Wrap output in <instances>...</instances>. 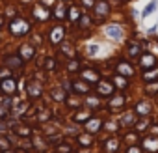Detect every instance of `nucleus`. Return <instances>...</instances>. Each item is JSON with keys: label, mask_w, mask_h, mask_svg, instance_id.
Returning <instances> with one entry per match:
<instances>
[{"label": "nucleus", "mask_w": 158, "mask_h": 153, "mask_svg": "<svg viewBox=\"0 0 158 153\" xmlns=\"http://www.w3.org/2000/svg\"><path fill=\"white\" fill-rule=\"evenodd\" d=\"M97 146L101 153H121L123 151V142L119 134H104L97 142Z\"/></svg>", "instance_id": "1"}, {"label": "nucleus", "mask_w": 158, "mask_h": 153, "mask_svg": "<svg viewBox=\"0 0 158 153\" xmlns=\"http://www.w3.org/2000/svg\"><path fill=\"white\" fill-rule=\"evenodd\" d=\"M8 30L13 37H23V36H28L32 32V23L23 19V17H13L8 24Z\"/></svg>", "instance_id": "2"}, {"label": "nucleus", "mask_w": 158, "mask_h": 153, "mask_svg": "<svg viewBox=\"0 0 158 153\" xmlns=\"http://www.w3.org/2000/svg\"><path fill=\"white\" fill-rule=\"evenodd\" d=\"M74 146L76 149H93L97 146V136L82 131V133H76L74 134Z\"/></svg>", "instance_id": "3"}, {"label": "nucleus", "mask_w": 158, "mask_h": 153, "mask_svg": "<svg viewBox=\"0 0 158 153\" xmlns=\"http://www.w3.org/2000/svg\"><path fill=\"white\" fill-rule=\"evenodd\" d=\"M45 94V84L37 79H32L26 82V95L30 101H39Z\"/></svg>", "instance_id": "4"}, {"label": "nucleus", "mask_w": 158, "mask_h": 153, "mask_svg": "<svg viewBox=\"0 0 158 153\" xmlns=\"http://www.w3.org/2000/svg\"><path fill=\"white\" fill-rule=\"evenodd\" d=\"M114 71H115L117 75H121V76H127V79H132V76H136V67H134V63H132L128 58L117 60L115 65H114Z\"/></svg>", "instance_id": "5"}, {"label": "nucleus", "mask_w": 158, "mask_h": 153, "mask_svg": "<svg viewBox=\"0 0 158 153\" xmlns=\"http://www.w3.org/2000/svg\"><path fill=\"white\" fill-rule=\"evenodd\" d=\"M102 125H104V118L99 116V114H93V116L82 125V129H84L86 133L93 134V136H99V134L102 133Z\"/></svg>", "instance_id": "6"}, {"label": "nucleus", "mask_w": 158, "mask_h": 153, "mask_svg": "<svg viewBox=\"0 0 158 153\" xmlns=\"http://www.w3.org/2000/svg\"><path fill=\"white\" fill-rule=\"evenodd\" d=\"M125 107H127V95H123V94H114V95H110L108 99H106V108H108V112H123L125 110Z\"/></svg>", "instance_id": "7"}, {"label": "nucleus", "mask_w": 158, "mask_h": 153, "mask_svg": "<svg viewBox=\"0 0 158 153\" xmlns=\"http://www.w3.org/2000/svg\"><path fill=\"white\" fill-rule=\"evenodd\" d=\"M17 92H19V79L15 75L0 82V94H2V95L13 97V95H17Z\"/></svg>", "instance_id": "8"}, {"label": "nucleus", "mask_w": 158, "mask_h": 153, "mask_svg": "<svg viewBox=\"0 0 158 153\" xmlns=\"http://www.w3.org/2000/svg\"><path fill=\"white\" fill-rule=\"evenodd\" d=\"M71 94H74V95H78V97H86L88 94H91V84L89 82H86V81H82L80 76L78 79H73L71 81Z\"/></svg>", "instance_id": "9"}, {"label": "nucleus", "mask_w": 158, "mask_h": 153, "mask_svg": "<svg viewBox=\"0 0 158 153\" xmlns=\"http://www.w3.org/2000/svg\"><path fill=\"white\" fill-rule=\"evenodd\" d=\"M138 120H139V118L136 116V112H134L132 108H130V110H123V112L119 114V118H117L121 131H125V129H132V127L136 125Z\"/></svg>", "instance_id": "10"}, {"label": "nucleus", "mask_w": 158, "mask_h": 153, "mask_svg": "<svg viewBox=\"0 0 158 153\" xmlns=\"http://www.w3.org/2000/svg\"><path fill=\"white\" fill-rule=\"evenodd\" d=\"M95 94H97L99 97H102V99H108L110 95L115 94V86H114L112 81H102V79H101V81L95 84Z\"/></svg>", "instance_id": "11"}, {"label": "nucleus", "mask_w": 158, "mask_h": 153, "mask_svg": "<svg viewBox=\"0 0 158 153\" xmlns=\"http://www.w3.org/2000/svg\"><path fill=\"white\" fill-rule=\"evenodd\" d=\"M91 116H93V112H91L89 108H86V107L82 108V107H80V108H76V110L71 114V123H74V125H78V127H82Z\"/></svg>", "instance_id": "12"}, {"label": "nucleus", "mask_w": 158, "mask_h": 153, "mask_svg": "<svg viewBox=\"0 0 158 153\" xmlns=\"http://www.w3.org/2000/svg\"><path fill=\"white\" fill-rule=\"evenodd\" d=\"M132 110L136 112L138 118H149L151 112H152V103L149 99H139V101H136V105L132 107Z\"/></svg>", "instance_id": "13"}, {"label": "nucleus", "mask_w": 158, "mask_h": 153, "mask_svg": "<svg viewBox=\"0 0 158 153\" xmlns=\"http://www.w3.org/2000/svg\"><path fill=\"white\" fill-rule=\"evenodd\" d=\"M139 146L145 153H158V136L143 134L141 140H139Z\"/></svg>", "instance_id": "14"}, {"label": "nucleus", "mask_w": 158, "mask_h": 153, "mask_svg": "<svg viewBox=\"0 0 158 153\" xmlns=\"http://www.w3.org/2000/svg\"><path fill=\"white\" fill-rule=\"evenodd\" d=\"M84 107L89 108L91 112H99L104 108V103H102V97H99L97 94H88L84 99Z\"/></svg>", "instance_id": "15"}, {"label": "nucleus", "mask_w": 158, "mask_h": 153, "mask_svg": "<svg viewBox=\"0 0 158 153\" xmlns=\"http://www.w3.org/2000/svg\"><path fill=\"white\" fill-rule=\"evenodd\" d=\"M13 133H15L19 138H26V140H30V138L34 136L35 129L30 125V121H24V123H15V125H13Z\"/></svg>", "instance_id": "16"}, {"label": "nucleus", "mask_w": 158, "mask_h": 153, "mask_svg": "<svg viewBox=\"0 0 158 153\" xmlns=\"http://www.w3.org/2000/svg\"><path fill=\"white\" fill-rule=\"evenodd\" d=\"M63 39H65V26H61V24L52 26L50 32H48V41H50V45L58 47Z\"/></svg>", "instance_id": "17"}, {"label": "nucleus", "mask_w": 158, "mask_h": 153, "mask_svg": "<svg viewBox=\"0 0 158 153\" xmlns=\"http://www.w3.org/2000/svg\"><path fill=\"white\" fill-rule=\"evenodd\" d=\"M17 54H19L24 62H32V60L35 58V54H37V49H35V45H34L32 41H30V43H23V45L19 47Z\"/></svg>", "instance_id": "18"}, {"label": "nucleus", "mask_w": 158, "mask_h": 153, "mask_svg": "<svg viewBox=\"0 0 158 153\" xmlns=\"http://www.w3.org/2000/svg\"><path fill=\"white\" fill-rule=\"evenodd\" d=\"M24 63H26V62H24L19 54H8V56H4V60H2V65L10 67L11 71H19V69H23Z\"/></svg>", "instance_id": "19"}, {"label": "nucleus", "mask_w": 158, "mask_h": 153, "mask_svg": "<svg viewBox=\"0 0 158 153\" xmlns=\"http://www.w3.org/2000/svg\"><path fill=\"white\" fill-rule=\"evenodd\" d=\"M80 79L93 86V84H97L101 81V73L97 69H93V67H84V69H80Z\"/></svg>", "instance_id": "20"}, {"label": "nucleus", "mask_w": 158, "mask_h": 153, "mask_svg": "<svg viewBox=\"0 0 158 153\" xmlns=\"http://www.w3.org/2000/svg\"><path fill=\"white\" fill-rule=\"evenodd\" d=\"M119 136H121L123 146L139 144V140H141V134H139L138 131H134V129H125V133H119Z\"/></svg>", "instance_id": "21"}, {"label": "nucleus", "mask_w": 158, "mask_h": 153, "mask_svg": "<svg viewBox=\"0 0 158 153\" xmlns=\"http://www.w3.org/2000/svg\"><path fill=\"white\" fill-rule=\"evenodd\" d=\"M102 133H104V134H119V133H121V127H119L117 118H104Z\"/></svg>", "instance_id": "22"}, {"label": "nucleus", "mask_w": 158, "mask_h": 153, "mask_svg": "<svg viewBox=\"0 0 158 153\" xmlns=\"http://www.w3.org/2000/svg\"><path fill=\"white\" fill-rule=\"evenodd\" d=\"M125 54H127V58H139L141 54H143V47H141V43H138V41H130L128 45H127V49H125Z\"/></svg>", "instance_id": "23"}, {"label": "nucleus", "mask_w": 158, "mask_h": 153, "mask_svg": "<svg viewBox=\"0 0 158 153\" xmlns=\"http://www.w3.org/2000/svg\"><path fill=\"white\" fill-rule=\"evenodd\" d=\"M58 52H60V56H61V58H65V60L74 58V47H73L69 41H65V39L58 45Z\"/></svg>", "instance_id": "24"}, {"label": "nucleus", "mask_w": 158, "mask_h": 153, "mask_svg": "<svg viewBox=\"0 0 158 153\" xmlns=\"http://www.w3.org/2000/svg\"><path fill=\"white\" fill-rule=\"evenodd\" d=\"M67 95H69V92H67L61 84H58V86H52V88H50V97H52L56 103H63V101L67 99Z\"/></svg>", "instance_id": "25"}, {"label": "nucleus", "mask_w": 158, "mask_h": 153, "mask_svg": "<svg viewBox=\"0 0 158 153\" xmlns=\"http://www.w3.org/2000/svg\"><path fill=\"white\" fill-rule=\"evenodd\" d=\"M34 19L35 21H41V23H45V21H48L50 19V13H48V10L43 6V4H37V6H34Z\"/></svg>", "instance_id": "26"}, {"label": "nucleus", "mask_w": 158, "mask_h": 153, "mask_svg": "<svg viewBox=\"0 0 158 153\" xmlns=\"http://www.w3.org/2000/svg\"><path fill=\"white\" fill-rule=\"evenodd\" d=\"M138 62H139V65H141L143 69H149V67H154V65H156V56L151 54V52H143V54L138 58Z\"/></svg>", "instance_id": "27"}, {"label": "nucleus", "mask_w": 158, "mask_h": 153, "mask_svg": "<svg viewBox=\"0 0 158 153\" xmlns=\"http://www.w3.org/2000/svg\"><path fill=\"white\" fill-rule=\"evenodd\" d=\"M93 11H95L97 19H104V17H108V13H110V6L104 2V0H99V2L93 6Z\"/></svg>", "instance_id": "28"}, {"label": "nucleus", "mask_w": 158, "mask_h": 153, "mask_svg": "<svg viewBox=\"0 0 158 153\" xmlns=\"http://www.w3.org/2000/svg\"><path fill=\"white\" fill-rule=\"evenodd\" d=\"M141 79H143V82H152V81H158V65L149 67V69H143Z\"/></svg>", "instance_id": "29"}, {"label": "nucleus", "mask_w": 158, "mask_h": 153, "mask_svg": "<svg viewBox=\"0 0 158 153\" xmlns=\"http://www.w3.org/2000/svg\"><path fill=\"white\" fill-rule=\"evenodd\" d=\"M43 67L47 73H56L58 71V58L56 56H45V62H43Z\"/></svg>", "instance_id": "30"}, {"label": "nucleus", "mask_w": 158, "mask_h": 153, "mask_svg": "<svg viewBox=\"0 0 158 153\" xmlns=\"http://www.w3.org/2000/svg\"><path fill=\"white\" fill-rule=\"evenodd\" d=\"M32 118H35L37 120V123H41V125H47L50 120H52V112L48 110V108H41L37 114H34Z\"/></svg>", "instance_id": "31"}, {"label": "nucleus", "mask_w": 158, "mask_h": 153, "mask_svg": "<svg viewBox=\"0 0 158 153\" xmlns=\"http://www.w3.org/2000/svg\"><path fill=\"white\" fill-rule=\"evenodd\" d=\"M112 82H114L115 90H127V88L130 86V82H128L127 76H121V75H117V73L112 76Z\"/></svg>", "instance_id": "32"}, {"label": "nucleus", "mask_w": 158, "mask_h": 153, "mask_svg": "<svg viewBox=\"0 0 158 153\" xmlns=\"http://www.w3.org/2000/svg\"><path fill=\"white\" fill-rule=\"evenodd\" d=\"M80 69H82V65H80V60H78V58H71V60H67L65 73L74 75V73H80Z\"/></svg>", "instance_id": "33"}, {"label": "nucleus", "mask_w": 158, "mask_h": 153, "mask_svg": "<svg viewBox=\"0 0 158 153\" xmlns=\"http://www.w3.org/2000/svg\"><path fill=\"white\" fill-rule=\"evenodd\" d=\"M151 121H152V120H151V116H149V118H139L132 129H134V131H138L139 134H143V133H147V129H149Z\"/></svg>", "instance_id": "34"}, {"label": "nucleus", "mask_w": 158, "mask_h": 153, "mask_svg": "<svg viewBox=\"0 0 158 153\" xmlns=\"http://www.w3.org/2000/svg\"><path fill=\"white\" fill-rule=\"evenodd\" d=\"M106 36L112 37V39H115V41H119L123 37V30L117 24H110V26H106Z\"/></svg>", "instance_id": "35"}, {"label": "nucleus", "mask_w": 158, "mask_h": 153, "mask_svg": "<svg viewBox=\"0 0 158 153\" xmlns=\"http://www.w3.org/2000/svg\"><path fill=\"white\" fill-rule=\"evenodd\" d=\"M67 11H69V13H67V17H69V21H71V23H78V21L82 19V15H84V13H82V10L78 8V6H71Z\"/></svg>", "instance_id": "36"}, {"label": "nucleus", "mask_w": 158, "mask_h": 153, "mask_svg": "<svg viewBox=\"0 0 158 153\" xmlns=\"http://www.w3.org/2000/svg\"><path fill=\"white\" fill-rule=\"evenodd\" d=\"M145 95L147 97H154L158 94V81H152V82H145V88H143Z\"/></svg>", "instance_id": "37"}, {"label": "nucleus", "mask_w": 158, "mask_h": 153, "mask_svg": "<svg viewBox=\"0 0 158 153\" xmlns=\"http://www.w3.org/2000/svg\"><path fill=\"white\" fill-rule=\"evenodd\" d=\"M63 103H65V105H67L69 108H74V110L82 107V103H80V99H78V95H74V94H71V95H67V99H65Z\"/></svg>", "instance_id": "38"}, {"label": "nucleus", "mask_w": 158, "mask_h": 153, "mask_svg": "<svg viewBox=\"0 0 158 153\" xmlns=\"http://www.w3.org/2000/svg\"><path fill=\"white\" fill-rule=\"evenodd\" d=\"M13 147V140L11 136H8L6 133L0 134V151H4V149H11Z\"/></svg>", "instance_id": "39"}, {"label": "nucleus", "mask_w": 158, "mask_h": 153, "mask_svg": "<svg viewBox=\"0 0 158 153\" xmlns=\"http://www.w3.org/2000/svg\"><path fill=\"white\" fill-rule=\"evenodd\" d=\"M54 17H56L58 21H63V19L67 17V10H65L63 4H58V6L54 8Z\"/></svg>", "instance_id": "40"}, {"label": "nucleus", "mask_w": 158, "mask_h": 153, "mask_svg": "<svg viewBox=\"0 0 158 153\" xmlns=\"http://www.w3.org/2000/svg\"><path fill=\"white\" fill-rule=\"evenodd\" d=\"M123 153H145L141 149L139 144H130V146H123Z\"/></svg>", "instance_id": "41"}, {"label": "nucleus", "mask_w": 158, "mask_h": 153, "mask_svg": "<svg viewBox=\"0 0 158 153\" xmlns=\"http://www.w3.org/2000/svg\"><path fill=\"white\" fill-rule=\"evenodd\" d=\"M13 73H15V71H11L10 67H6V65H0V82H2V81H6V79H10V76H13Z\"/></svg>", "instance_id": "42"}, {"label": "nucleus", "mask_w": 158, "mask_h": 153, "mask_svg": "<svg viewBox=\"0 0 158 153\" xmlns=\"http://www.w3.org/2000/svg\"><path fill=\"white\" fill-rule=\"evenodd\" d=\"M145 134L158 136V123H152V121H151V125H149V129H147V133H145Z\"/></svg>", "instance_id": "43"}, {"label": "nucleus", "mask_w": 158, "mask_h": 153, "mask_svg": "<svg viewBox=\"0 0 158 153\" xmlns=\"http://www.w3.org/2000/svg\"><path fill=\"white\" fill-rule=\"evenodd\" d=\"M154 10H156V2H151V4L145 8V11H143V17H149V15H151Z\"/></svg>", "instance_id": "44"}, {"label": "nucleus", "mask_w": 158, "mask_h": 153, "mask_svg": "<svg viewBox=\"0 0 158 153\" xmlns=\"http://www.w3.org/2000/svg\"><path fill=\"white\" fill-rule=\"evenodd\" d=\"M86 52H88V56H95V54L99 52V45H91V47H88Z\"/></svg>", "instance_id": "45"}, {"label": "nucleus", "mask_w": 158, "mask_h": 153, "mask_svg": "<svg viewBox=\"0 0 158 153\" xmlns=\"http://www.w3.org/2000/svg\"><path fill=\"white\" fill-rule=\"evenodd\" d=\"M6 13H8V15H10V17L13 19V17H17V8H13V6H10V8L6 10Z\"/></svg>", "instance_id": "46"}, {"label": "nucleus", "mask_w": 158, "mask_h": 153, "mask_svg": "<svg viewBox=\"0 0 158 153\" xmlns=\"http://www.w3.org/2000/svg\"><path fill=\"white\" fill-rule=\"evenodd\" d=\"M82 4H84L86 8H93V6H95V0H82Z\"/></svg>", "instance_id": "47"}, {"label": "nucleus", "mask_w": 158, "mask_h": 153, "mask_svg": "<svg viewBox=\"0 0 158 153\" xmlns=\"http://www.w3.org/2000/svg\"><path fill=\"white\" fill-rule=\"evenodd\" d=\"M0 153H19V151H15V149L11 147V149H4V151H0Z\"/></svg>", "instance_id": "48"}, {"label": "nucleus", "mask_w": 158, "mask_h": 153, "mask_svg": "<svg viewBox=\"0 0 158 153\" xmlns=\"http://www.w3.org/2000/svg\"><path fill=\"white\" fill-rule=\"evenodd\" d=\"M41 4H43V6H45V4H52V0H43Z\"/></svg>", "instance_id": "49"}, {"label": "nucleus", "mask_w": 158, "mask_h": 153, "mask_svg": "<svg viewBox=\"0 0 158 153\" xmlns=\"http://www.w3.org/2000/svg\"><path fill=\"white\" fill-rule=\"evenodd\" d=\"M2 24H4V19H2V17H0V28H2Z\"/></svg>", "instance_id": "50"}, {"label": "nucleus", "mask_w": 158, "mask_h": 153, "mask_svg": "<svg viewBox=\"0 0 158 153\" xmlns=\"http://www.w3.org/2000/svg\"><path fill=\"white\" fill-rule=\"evenodd\" d=\"M154 99H156V105H158V94H156V95H154Z\"/></svg>", "instance_id": "51"}, {"label": "nucleus", "mask_w": 158, "mask_h": 153, "mask_svg": "<svg viewBox=\"0 0 158 153\" xmlns=\"http://www.w3.org/2000/svg\"><path fill=\"white\" fill-rule=\"evenodd\" d=\"M71 153H78V149H73V151H71Z\"/></svg>", "instance_id": "52"}, {"label": "nucleus", "mask_w": 158, "mask_h": 153, "mask_svg": "<svg viewBox=\"0 0 158 153\" xmlns=\"http://www.w3.org/2000/svg\"><path fill=\"white\" fill-rule=\"evenodd\" d=\"M117 2H125V0H117Z\"/></svg>", "instance_id": "53"}, {"label": "nucleus", "mask_w": 158, "mask_h": 153, "mask_svg": "<svg viewBox=\"0 0 158 153\" xmlns=\"http://www.w3.org/2000/svg\"><path fill=\"white\" fill-rule=\"evenodd\" d=\"M99 153H101V151H99Z\"/></svg>", "instance_id": "54"}]
</instances>
